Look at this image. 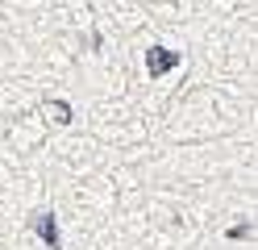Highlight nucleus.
<instances>
[{"label":"nucleus","instance_id":"f257e3e1","mask_svg":"<svg viewBox=\"0 0 258 250\" xmlns=\"http://www.w3.org/2000/svg\"><path fill=\"white\" fill-rule=\"evenodd\" d=\"M29 229L42 238L46 250H62V233H58V217L50 209H38V213H29Z\"/></svg>","mask_w":258,"mask_h":250},{"label":"nucleus","instance_id":"f03ea898","mask_svg":"<svg viewBox=\"0 0 258 250\" xmlns=\"http://www.w3.org/2000/svg\"><path fill=\"white\" fill-rule=\"evenodd\" d=\"M179 50H167V46H150L146 50V75L150 79H163L167 71H171V67H179Z\"/></svg>","mask_w":258,"mask_h":250},{"label":"nucleus","instance_id":"7ed1b4c3","mask_svg":"<svg viewBox=\"0 0 258 250\" xmlns=\"http://www.w3.org/2000/svg\"><path fill=\"white\" fill-rule=\"evenodd\" d=\"M250 233H254V225H250V221H241V225H229V229H225V238H229V242H246Z\"/></svg>","mask_w":258,"mask_h":250},{"label":"nucleus","instance_id":"20e7f679","mask_svg":"<svg viewBox=\"0 0 258 250\" xmlns=\"http://www.w3.org/2000/svg\"><path fill=\"white\" fill-rule=\"evenodd\" d=\"M46 109L54 113V121H58V125H67V121H71V105H62V100H50Z\"/></svg>","mask_w":258,"mask_h":250}]
</instances>
